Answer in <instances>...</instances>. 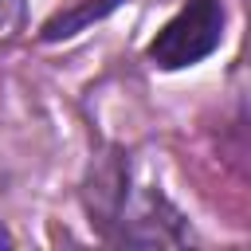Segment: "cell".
Returning a JSON list of instances; mask_svg holds the SVG:
<instances>
[{
  "mask_svg": "<svg viewBox=\"0 0 251 251\" xmlns=\"http://www.w3.org/2000/svg\"><path fill=\"white\" fill-rule=\"evenodd\" d=\"M118 4H122V0H82V4H71V8L55 12V16L43 24V39H47V43H55V39H71L75 31H82V27H90L94 20L110 16Z\"/></svg>",
  "mask_w": 251,
  "mask_h": 251,
  "instance_id": "obj_2",
  "label": "cell"
},
{
  "mask_svg": "<svg viewBox=\"0 0 251 251\" xmlns=\"http://www.w3.org/2000/svg\"><path fill=\"white\" fill-rule=\"evenodd\" d=\"M224 35V4L220 0H188L149 43V59L161 71H180L208 59Z\"/></svg>",
  "mask_w": 251,
  "mask_h": 251,
  "instance_id": "obj_1",
  "label": "cell"
},
{
  "mask_svg": "<svg viewBox=\"0 0 251 251\" xmlns=\"http://www.w3.org/2000/svg\"><path fill=\"white\" fill-rule=\"evenodd\" d=\"M0 247H12V235L4 231V224H0Z\"/></svg>",
  "mask_w": 251,
  "mask_h": 251,
  "instance_id": "obj_3",
  "label": "cell"
}]
</instances>
